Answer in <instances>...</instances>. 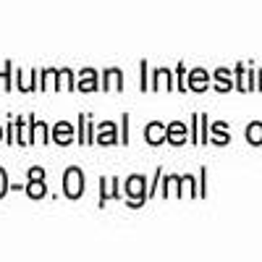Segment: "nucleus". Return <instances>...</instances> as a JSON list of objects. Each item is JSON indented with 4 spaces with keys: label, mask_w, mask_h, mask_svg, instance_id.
Returning a JSON list of instances; mask_svg holds the SVG:
<instances>
[{
    "label": "nucleus",
    "mask_w": 262,
    "mask_h": 262,
    "mask_svg": "<svg viewBox=\"0 0 262 262\" xmlns=\"http://www.w3.org/2000/svg\"><path fill=\"white\" fill-rule=\"evenodd\" d=\"M3 186H6V181H3V170H0V194H3V191H6Z\"/></svg>",
    "instance_id": "f257e3e1"
}]
</instances>
